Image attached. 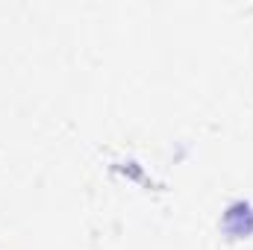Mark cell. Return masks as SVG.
I'll use <instances>...</instances> for the list:
<instances>
[{
    "label": "cell",
    "instance_id": "6da1fadb",
    "mask_svg": "<svg viewBox=\"0 0 253 250\" xmlns=\"http://www.w3.org/2000/svg\"><path fill=\"white\" fill-rule=\"evenodd\" d=\"M224 230L233 236V239H245L253 233V206L248 203H236L230 206V212L224 215Z\"/></svg>",
    "mask_w": 253,
    "mask_h": 250
}]
</instances>
